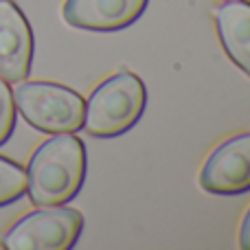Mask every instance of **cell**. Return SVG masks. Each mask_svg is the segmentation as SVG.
<instances>
[{
    "mask_svg": "<svg viewBox=\"0 0 250 250\" xmlns=\"http://www.w3.org/2000/svg\"><path fill=\"white\" fill-rule=\"evenodd\" d=\"M86 178V145L75 134H55L31 156L26 193L35 207L68 204Z\"/></svg>",
    "mask_w": 250,
    "mask_h": 250,
    "instance_id": "6da1fadb",
    "label": "cell"
},
{
    "mask_svg": "<svg viewBox=\"0 0 250 250\" xmlns=\"http://www.w3.org/2000/svg\"><path fill=\"white\" fill-rule=\"evenodd\" d=\"M147 90L141 77L127 70L108 77L92 90L86 101L83 127L99 138L121 136L143 117Z\"/></svg>",
    "mask_w": 250,
    "mask_h": 250,
    "instance_id": "7a4b0ae2",
    "label": "cell"
},
{
    "mask_svg": "<svg viewBox=\"0 0 250 250\" xmlns=\"http://www.w3.org/2000/svg\"><path fill=\"white\" fill-rule=\"evenodd\" d=\"M24 121L44 134H75L83 127L86 101L73 88L53 82H26L13 92Z\"/></svg>",
    "mask_w": 250,
    "mask_h": 250,
    "instance_id": "3957f363",
    "label": "cell"
},
{
    "mask_svg": "<svg viewBox=\"0 0 250 250\" xmlns=\"http://www.w3.org/2000/svg\"><path fill=\"white\" fill-rule=\"evenodd\" d=\"M83 229V215L70 207H40L18 220L4 233L7 250H68L77 244Z\"/></svg>",
    "mask_w": 250,
    "mask_h": 250,
    "instance_id": "277c9868",
    "label": "cell"
},
{
    "mask_svg": "<svg viewBox=\"0 0 250 250\" xmlns=\"http://www.w3.org/2000/svg\"><path fill=\"white\" fill-rule=\"evenodd\" d=\"M200 185L217 195L250 191V132L229 138L211 151L200 171Z\"/></svg>",
    "mask_w": 250,
    "mask_h": 250,
    "instance_id": "5b68a950",
    "label": "cell"
},
{
    "mask_svg": "<svg viewBox=\"0 0 250 250\" xmlns=\"http://www.w3.org/2000/svg\"><path fill=\"white\" fill-rule=\"evenodd\" d=\"M33 62V31L13 0H0V77L24 82Z\"/></svg>",
    "mask_w": 250,
    "mask_h": 250,
    "instance_id": "8992f818",
    "label": "cell"
},
{
    "mask_svg": "<svg viewBox=\"0 0 250 250\" xmlns=\"http://www.w3.org/2000/svg\"><path fill=\"white\" fill-rule=\"evenodd\" d=\"M149 0H66L62 16L75 29L121 31L143 16Z\"/></svg>",
    "mask_w": 250,
    "mask_h": 250,
    "instance_id": "52a82bcc",
    "label": "cell"
},
{
    "mask_svg": "<svg viewBox=\"0 0 250 250\" xmlns=\"http://www.w3.org/2000/svg\"><path fill=\"white\" fill-rule=\"evenodd\" d=\"M215 26L226 55L250 77V2L229 0L215 9Z\"/></svg>",
    "mask_w": 250,
    "mask_h": 250,
    "instance_id": "ba28073f",
    "label": "cell"
},
{
    "mask_svg": "<svg viewBox=\"0 0 250 250\" xmlns=\"http://www.w3.org/2000/svg\"><path fill=\"white\" fill-rule=\"evenodd\" d=\"M26 193V171L18 163L0 156V207L20 200Z\"/></svg>",
    "mask_w": 250,
    "mask_h": 250,
    "instance_id": "9c48e42d",
    "label": "cell"
},
{
    "mask_svg": "<svg viewBox=\"0 0 250 250\" xmlns=\"http://www.w3.org/2000/svg\"><path fill=\"white\" fill-rule=\"evenodd\" d=\"M16 127V101L7 79L0 77V145L11 138Z\"/></svg>",
    "mask_w": 250,
    "mask_h": 250,
    "instance_id": "30bf717a",
    "label": "cell"
},
{
    "mask_svg": "<svg viewBox=\"0 0 250 250\" xmlns=\"http://www.w3.org/2000/svg\"><path fill=\"white\" fill-rule=\"evenodd\" d=\"M239 246L244 250H250V208L246 211L242 220V229H239Z\"/></svg>",
    "mask_w": 250,
    "mask_h": 250,
    "instance_id": "8fae6325",
    "label": "cell"
}]
</instances>
